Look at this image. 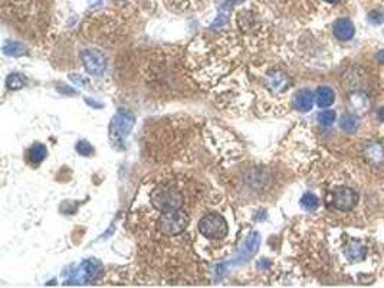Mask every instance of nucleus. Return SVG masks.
<instances>
[{
  "mask_svg": "<svg viewBox=\"0 0 384 288\" xmlns=\"http://www.w3.org/2000/svg\"><path fill=\"white\" fill-rule=\"evenodd\" d=\"M350 101H351L353 107L357 110V113H360V114L367 113V111H369V108H370V100H369V95H367L366 92H363V91L353 92V94H351V97H350Z\"/></svg>",
  "mask_w": 384,
  "mask_h": 288,
  "instance_id": "ddd939ff",
  "label": "nucleus"
},
{
  "mask_svg": "<svg viewBox=\"0 0 384 288\" xmlns=\"http://www.w3.org/2000/svg\"><path fill=\"white\" fill-rule=\"evenodd\" d=\"M151 203L156 209L164 213V212L180 209L183 203V196L172 186H160L151 193Z\"/></svg>",
  "mask_w": 384,
  "mask_h": 288,
  "instance_id": "f03ea898",
  "label": "nucleus"
},
{
  "mask_svg": "<svg viewBox=\"0 0 384 288\" xmlns=\"http://www.w3.org/2000/svg\"><path fill=\"white\" fill-rule=\"evenodd\" d=\"M293 105L298 111L306 113L312 108L314 105V94L309 90H301L299 92H296L295 98H293Z\"/></svg>",
  "mask_w": 384,
  "mask_h": 288,
  "instance_id": "f8f14e48",
  "label": "nucleus"
},
{
  "mask_svg": "<svg viewBox=\"0 0 384 288\" xmlns=\"http://www.w3.org/2000/svg\"><path fill=\"white\" fill-rule=\"evenodd\" d=\"M335 118H337V114H335L334 110H324V111H321V113L318 114V121H319V124H322V126H325V127L332 126L334 121H335Z\"/></svg>",
  "mask_w": 384,
  "mask_h": 288,
  "instance_id": "6ab92c4d",
  "label": "nucleus"
},
{
  "mask_svg": "<svg viewBox=\"0 0 384 288\" xmlns=\"http://www.w3.org/2000/svg\"><path fill=\"white\" fill-rule=\"evenodd\" d=\"M6 85H7V88L9 90H20L22 87H25L26 85V78L22 75V74H17V72H14V74H10L7 79H6Z\"/></svg>",
  "mask_w": 384,
  "mask_h": 288,
  "instance_id": "a211bd4d",
  "label": "nucleus"
},
{
  "mask_svg": "<svg viewBox=\"0 0 384 288\" xmlns=\"http://www.w3.org/2000/svg\"><path fill=\"white\" fill-rule=\"evenodd\" d=\"M259 244H261V236L258 232H252L251 235L246 238L243 247L240 248L239 254L230 261V264L227 265H239V264H243L248 260H251L252 257L256 254V251L259 248Z\"/></svg>",
  "mask_w": 384,
  "mask_h": 288,
  "instance_id": "0eeeda50",
  "label": "nucleus"
},
{
  "mask_svg": "<svg viewBox=\"0 0 384 288\" xmlns=\"http://www.w3.org/2000/svg\"><path fill=\"white\" fill-rule=\"evenodd\" d=\"M199 231L210 239H222L227 235V222L219 213H209L203 216L199 222Z\"/></svg>",
  "mask_w": 384,
  "mask_h": 288,
  "instance_id": "20e7f679",
  "label": "nucleus"
},
{
  "mask_svg": "<svg viewBox=\"0 0 384 288\" xmlns=\"http://www.w3.org/2000/svg\"><path fill=\"white\" fill-rule=\"evenodd\" d=\"M335 100V94L330 87H319L315 91V101H317L318 107L321 108H327L334 103Z\"/></svg>",
  "mask_w": 384,
  "mask_h": 288,
  "instance_id": "4468645a",
  "label": "nucleus"
},
{
  "mask_svg": "<svg viewBox=\"0 0 384 288\" xmlns=\"http://www.w3.org/2000/svg\"><path fill=\"white\" fill-rule=\"evenodd\" d=\"M301 206L305 210H315L318 208V197L312 193H305L304 196L301 197Z\"/></svg>",
  "mask_w": 384,
  "mask_h": 288,
  "instance_id": "aec40b11",
  "label": "nucleus"
},
{
  "mask_svg": "<svg viewBox=\"0 0 384 288\" xmlns=\"http://www.w3.org/2000/svg\"><path fill=\"white\" fill-rule=\"evenodd\" d=\"M3 52L6 55H12V56H20L27 53V49L19 42H6L3 45Z\"/></svg>",
  "mask_w": 384,
  "mask_h": 288,
  "instance_id": "dca6fc26",
  "label": "nucleus"
},
{
  "mask_svg": "<svg viewBox=\"0 0 384 288\" xmlns=\"http://www.w3.org/2000/svg\"><path fill=\"white\" fill-rule=\"evenodd\" d=\"M379 118H380V120L384 123V107H382V108H380V111H379Z\"/></svg>",
  "mask_w": 384,
  "mask_h": 288,
  "instance_id": "393cba45",
  "label": "nucleus"
},
{
  "mask_svg": "<svg viewBox=\"0 0 384 288\" xmlns=\"http://www.w3.org/2000/svg\"><path fill=\"white\" fill-rule=\"evenodd\" d=\"M289 87V78L281 72V71H272L268 74V88L272 92H284Z\"/></svg>",
  "mask_w": 384,
  "mask_h": 288,
  "instance_id": "1a4fd4ad",
  "label": "nucleus"
},
{
  "mask_svg": "<svg viewBox=\"0 0 384 288\" xmlns=\"http://www.w3.org/2000/svg\"><path fill=\"white\" fill-rule=\"evenodd\" d=\"M77 151H78L80 154H82V156H87V157H88V156H91L94 153V148L93 145L88 143V142L82 140V142L77 144Z\"/></svg>",
  "mask_w": 384,
  "mask_h": 288,
  "instance_id": "4be33fe9",
  "label": "nucleus"
},
{
  "mask_svg": "<svg viewBox=\"0 0 384 288\" xmlns=\"http://www.w3.org/2000/svg\"><path fill=\"white\" fill-rule=\"evenodd\" d=\"M358 202V195L350 187H340L334 192L332 203L338 210H351L356 208Z\"/></svg>",
  "mask_w": 384,
  "mask_h": 288,
  "instance_id": "6e6552de",
  "label": "nucleus"
},
{
  "mask_svg": "<svg viewBox=\"0 0 384 288\" xmlns=\"http://www.w3.org/2000/svg\"><path fill=\"white\" fill-rule=\"evenodd\" d=\"M379 61H380L382 64H384V49H382V51L379 52Z\"/></svg>",
  "mask_w": 384,
  "mask_h": 288,
  "instance_id": "b1692460",
  "label": "nucleus"
},
{
  "mask_svg": "<svg viewBox=\"0 0 384 288\" xmlns=\"http://www.w3.org/2000/svg\"><path fill=\"white\" fill-rule=\"evenodd\" d=\"M134 124H135L134 114L124 108H121L112 117L111 126H109V140L115 148H124L125 139L133 130Z\"/></svg>",
  "mask_w": 384,
  "mask_h": 288,
  "instance_id": "f257e3e1",
  "label": "nucleus"
},
{
  "mask_svg": "<svg viewBox=\"0 0 384 288\" xmlns=\"http://www.w3.org/2000/svg\"><path fill=\"white\" fill-rule=\"evenodd\" d=\"M69 78L72 79L77 85L82 87L84 90H90V81H88L87 78L81 77V75H78V74H71V75H69Z\"/></svg>",
  "mask_w": 384,
  "mask_h": 288,
  "instance_id": "5701e85b",
  "label": "nucleus"
},
{
  "mask_svg": "<svg viewBox=\"0 0 384 288\" xmlns=\"http://www.w3.org/2000/svg\"><path fill=\"white\" fill-rule=\"evenodd\" d=\"M102 270L101 262L96 260H85L72 271L71 277L68 278L67 284H87L95 280Z\"/></svg>",
  "mask_w": 384,
  "mask_h": 288,
  "instance_id": "39448f33",
  "label": "nucleus"
},
{
  "mask_svg": "<svg viewBox=\"0 0 384 288\" xmlns=\"http://www.w3.org/2000/svg\"><path fill=\"white\" fill-rule=\"evenodd\" d=\"M344 254H345V257H347V258H348L351 262H360L366 258L367 249L364 248L358 241H356V239H351V241H348V244L345 245Z\"/></svg>",
  "mask_w": 384,
  "mask_h": 288,
  "instance_id": "9b49d317",
  "label": "nucleus"
},
{
  "mask_svg": "<svg viewBox=\"0 0 384 288\" xmlns=\"http://www.w3.org/2000/svg\"><path fill=\"white\" fill-rule=\"evenodd\" d=\"M325 1H328V3H337V1H340V0H325Z\"/></svg>",
  "mask_w": 384,
  "mask_h": 288,
  "instance_id": "a878e982",
  "label": "nucleus"
},
{
  "mask_svg": "<svg viewBox=\"0 0 384 288\" xmlns=\"http://www.w3.org/2000/svg\"><path fill=\"white\" fill-rule=\"evenodd\" d=\"M340 127L347 133H354L358 129V118L353 114H344L340 120Z\"/></svg>",
  "mask_w": 384,
  "mask_h": 288,
  "instance_id": "f3484780",
  "label": "nucleus"
},
{
  "mask_svg": "<svg viewBox=\"0 0 384 288\" xmlns=\"http://www.w3.org/2000/svg\"><path fill=\"white\" fill-rule=\"evenodd\" d=\"M334 35L338 38L340 40H350L354 33H356V29H354V25L351 20L348 19H338L334 22Z\"/></svg>",
  "mask_w": 384,
  "mask_h": 288,
  "instance_id": "9d476101",
  "label": "nucleus"
},
{
  "mask_svg": "<svg viewBox=\"0 0 384 288\" xmlns=\"http://www.w3.org/2000/svg\"><path fill=\"white\" fill-rule=\"evenodd\" d=\"M189 225V215L183 209L164 212L159 219V231L167 236L182 234Z\"/></svg>",
  "mask_w": 384,
  "mask_h": 288,
  "instance_id": "7ed1b4c3",
  "label": "nucleus"
},
{
  "mask_svg": "<svg viewBox=\"0 0 384 288\" xmlns=\"http://www.w3.org/2000/svg\"><path fill=\"white\" fill-rule=\"evenodd\" d=\"M27 156H29L30 163H33V164H39V163H42V161L46 158V156H48V148H46L43 144H40V143L33 144V145L29 148Z\"/></svg>",
  "mask_w": 384,
  "mask_h": 288,
  "instance_id": "2eb2a0df",
  "label": "nucleus"
},
{
  "mask_svg": "<svg viewBox=\"0 0 384 288\" xmlns=\"http://www.w3.org/2000/svg\"><path fill=\"white\" fill-rule=\"evenodd\" d=\"M81 59L84 62L85 69L95 77L104 75L106 71V59L104 53L98 49H85L81 52Z\"/></svg>",
  "mask_w": 384,
  "mask_h": 288,
  "instance_id": "423d86ee",
  "label": "nucleus"
},
{
  "mask_svg": "<svg viewBox=\"0 0 384 288\" xmlns=\"http://www.w3.org/2000/svg\"><path fill=\"white\" fill-rule=\"evenodd\" d=\"M369 157H371L373 160H380V158L384 156V148L379 144H373L371 147H369Z\"/></svg>",
  "mask_w": 384,
  "mask_h": 288,
  "instance_id": "412c9836",
  "label": "nucleus"
}]
</instances>
